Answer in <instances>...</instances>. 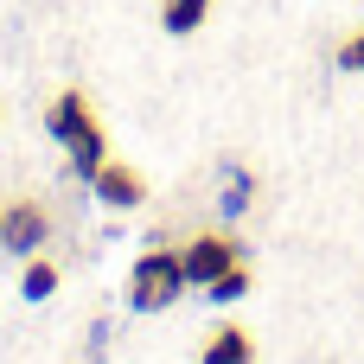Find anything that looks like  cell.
Returning <instances> with one entry per match:
<instances>
[{
    "label": "cell",
    "instance_id": "cell-2",
    "mask_svg": "<svg viewBox=\"0 0 364 364\" xmlns=\"http://www.w3.org/2000/svg\"><path fill=\"white\" fill-rule=\"evenodd\" d=\"M186 294V262H179V250H147L141 262H134V275H128V307L134 314H160V307H173Z\"/></svg>",
    "mask_w": 364,
    "mask_h": 364
},
{
    "label": "cell",
    "instance_id": "cell-6",
    "mask_svg": "<svg viewBox=\"0 0 364 364\" xmlns=\"http://www.w3.org/2000/svg\"><path fill=\"white\" fill-rule=\"evenodd\" d=\"M198 364H256V339H250V326H218V333L205 339Z\"/></svg>",
    "mask_w": 364,
    "mask_h": 364
},
{
    "label": "cell",
    "instance_id": "cell-9",
    "mask_svg": "<svg viewBox=\"0 0 364 364\" xmlns=\"http://www.w3.org/2000/svg\"><path fill=\"white\" fill-rule=\"evenodd\" d=\"M205 294H211L218 307H230V301H243V294H250V269H243V256H237V262H230V269H224V275H218V282H211Z\"/></svg>",
    "mask_w": 364,
    "mask_h": 364
},
{
    "label": "cell",
    "instance_id": "cell-4",
    "mask_svg": "<svg viewBox=\"0 0 364 364\" xmlns=\"http://www.w3.org/2000/svg\"><path fill=\"white\" fill-rule=\"evenodd\" d=\"M179 262H186V288H211V282L237 262V237H230V230H198V237L179 250Z\"/></svg>",
    "mask_w": 364,
    "mask_h": 364
},
{
    "label": "cell",
    "instance_id": "cell-11",
    "mask_svg": "<svg viewBox=\"0 0 364 364\" xmlns=\"http://www.w3.org/2000/svg\"><path fill=\"white\" fill-rule=\"evenodd\" d=\"M250 198H256V179H250V173H237V179H230V192H224V211H243Z\"/></svg>",
    "mask_w": 364,
    "mask_h": 364
},
{
    "label": "cell",
    "instance_id": "cell-7",
    "mask_svg": "<svg viewBox=\"0 0 364 364\" xmlns=\"http://www.w3.org/2000/svg\"><path fill=\"white\" fill-rule=\"evenodd\" d=\"M205 19H211V0H160V32L173 38H192Z\"/></svg>",
    "mask_w": 364,
    "mask_h": 364
},
{
    "label": "cell",
    "instance_id": "cell-5",
    "mask_svg": "<svg viewBox=\"0 0 364 364\" xmlns=\"http://www.w3.org/2000/svg\"><path fill=\"white\" fill-rule=\"evenodd\" d=\"M90 192H96V205H109V211H134V205H147V179H141L128 160H102L96 179H90Z\"/></svg>",
    "mask_w": 364,
    "mask_h": 364
},
{
    "label": "cell",
    "instance_id": "cell-3",
    "mask_svg": "<svg viewBox=\"0 0 364 364\" xmlns=\"http://www.w3.org/2000/svg\"><path fill=\"white\" fill-rule=\"evenodd\" d=\"M45 237H51V211H45L38 198L0 205V250H6V256H38Z\"/></svg>",
    "mask_w": 364,
    "mask_h": 364
},
{
    "label": "cell",
    "instance_id": "cell-1",
    "mask_svg": "<svg viewBox=\"0 0 364 364\" xmlns=\"http://www.w3.org/2000/svg\"><path fill=\"white\" fill-rule=\"evenodd\" d=\"M45 128H51V141L70 154V173L90 186V179H96V166L109 160V134H102V122H96L90 96H83V90H58V102H51Z\"/></svg>",
    "mask_w": 364,
    "mask_h": 364
},
{
    "label": "cell",
    "instance_id": "cell-10",
    "mask_svg": "<svg viewBox=\"0 0 364 364\" xmlns=\"http://www.w3.org/2000/svg\"><path fill=\"white\" fill-rule=\"evenodd\" d=\"M333 58H339V70H364V26H352V32L339 38V51H333Z\"/></svg>",
    "mask_w": 364,
    "mask_h": 364
},
{
    "label": "cell",
    "instance_id": "cell-8",
    "mask_svg": "<svg viewBox=\"0 0 364 364\" xmlns=\"http://www.w3.org/2000/svg\"><path fill=\"white\" fill-rule=\"evenodd\" d=\"M58 282H64V275H58V262H51L45 250H38V256H26V269H19V294H26V301H51V294H58Z\"/></svg>",
    "mask_w": 364,
    "mask_h": 364
}]
</instances>
